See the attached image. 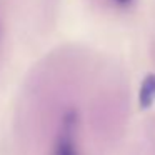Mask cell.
<instances>
[{
  "instance_id": "3",
  "label": "cell",
  "mask_w": 155,
  "mask_h": 155,
  "mask_svg": "<svg viewBox=\"0 0 155 155\" xmlns=\"http://www.w3.org/2000/svg\"><path fill=\"white\" fill-rule=\"evenodd\" d=\"M114 2L118 5V7H128V5L134 2V0H114Z\"/></svg>"
},
{
  "instance_id": "1",
  "label": "cell",
  "mask_w": 155,
  "mask_h": 155,
  "mask_svg": "<svg viewBox=\"0 0 155 155\" xmlns=\"http://www.w3.org/2000/svg\"><path fill=\"white\" fill-rule=\"evenodd\" d=\"M77 130H78V114L70 108L65 112L60 124V130L54 142L52 155H80L77 145Z\"/></svg>"
},
{
  "instance_id": "2",
  "label": "cell",
  "mask_w": 155,
  "mask_h": 155,
  "mask_svg": "<svg viewBox=\"0 0 155 155\" xmlns=\"http://www.w3.org/2000/svg\"><path fill=\"white\" fill-rule=\"evenodd\" d=\"M138 104L142 108H148L155 104V74H148L142 80L138 90Z\"/></svg>"
}]
</instances>
